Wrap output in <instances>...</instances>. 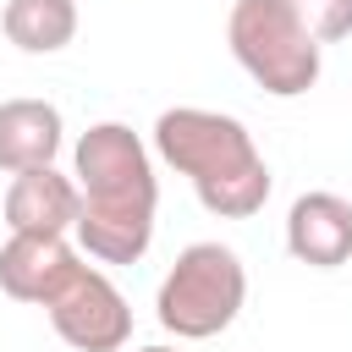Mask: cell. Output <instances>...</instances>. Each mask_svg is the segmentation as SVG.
Listing matches in <instances>:
<instances>
[{
	"instance_id": "obj_7",
	"label": "cell",
	"mask_w": 352,
	"mask_h": 352,
	"mask_svg": "<svg viewBox=\"0 0 352 352\" xmlns=\"http://www.w3.org/2000/svg\"><path fill=\"white\" fill-rule=\"evenodd\" d=\"M82 220V187L55 165L22 170L6 187V226L11 236H66Z\"/></svg>"
},
{
	"instance_id": "obj_5",
	"label": "cell",
	"mask_w": 352,
	"mask_h": 352,
	"mask_svg": "<svg viewBox=\"0 0 352 352\" xmlns=\"http://www.w3.org/2000/svg\"><path fill=\"white\" fill-rule=\"evenodd\" d=\"M44 314H50L55 336L66 346H77V352H121L132 341V308H126V297L116 292V280L104 270H88V264L66 280V292Z\"/></svg>"
},
{
	"instance_id": "obj_8",
	"label": "cell",
	"mask_w": 352,
	"mask_h": 352,
	"mask_svg": "<svg viewBox=\"0 0 352 352\" xmlns=\"http://www.w3.org/2000/svg\"><path fill=\"white\" fill-rule=\"evenodd\" d=\"M286 253L308 270H341L352 258V204L341 192H302L286 209Z\"/></svg>"
},
{
	"instance_id": "obj_2",
	"label": "cell",
	"mask_w": 352,
	"mask_h": 352,
	"mask_svg": "<svg viewBox=\"0 0 352 352\" xmlns=\"http://www.w3.org/2000/svg\"><path fill=\"white\" fill-rule=\"evenodd\" d=\"M154 154L192 182L198 204L220 220H253L270 204V165L253 143V132L226 116V110H204V104H176L160 110L154 121Z\"/></svg>"
},
{
	"instance_id": "obj_6",
	"label": "cell",
	"mask_w": 352,
	"mask_h": 352,
	"mask_svg": "<svg viewBox=\"0 0 352 352\" xmlns=\"http://www.w3.org/2000/svg\"><path fill=\"white\" fill-rule=\"evenodd\" d=\"M77 270H82V258L66 236H6V248H0V292L11 302L50 308Z\"/></svg>"
},
{
	"instance_id": "obj_11",
	"label": "cell",
	"mask_w": 352,
	"mask_h": 352,
	"mask_svg": "<svg viewBox=\"0 0 352 352\" xmlns=\"http://www.w3.org/2000/svg\"><path fill=\"white\" fill-rule=\"evenodd\" d=\"M297 11L319 44H341L352 33V0H297Z\"/></svg>"
},
{
	"instance_id": "obj_1",
	"label": "cell",
	"mask_w": 352,
	"mask_h": 352,
	"mask_svg": "<svg viewBox=\"0 0 352 352\" xmlns=\"http://www.w3.org/2000/svg\"><path fill=\"white\" fill-rule=\"evenodd\" d=\"M72 176L82 187L77 248L99 264H138L154 242L160 182L148 143L126 121H94L72 148Z\"/></svg>"
},
{
	"instance_id": "obj_12",
	"label": "cell",
	"mask_w": 352,
	"mask_h": 352,
	"mask_svg": "<svg viewBox=\"0 0 352 352\" xmlns=\"http://www.w3.org/2000/svg\"><path fill=\"white\" fill-rule=\"evenodd\" d=\"M138 352H176V346H138Z\"/></svg>"
},
{
	"instance_id": "obj_9",
	"label": "cell",
	"mask_w": 352,
	"mask_h": 352,
	"mask_svg": "<svg viewBox=\"0 0 352 352\" xmlns=\"http://www.w3.org/2000/svg\"><path fill=\"white\" fill-rule=\"evenodd\" d=\"M66 143V121L50 99H6L0 104V170L22 176L38 165H55Z\"/></svg>"
},
{
	"instance_id": "obj_10",
	"label": "cell",
	"mask_w": 352,
	"mask_h": 352,
	"mask_svg": "<svg viewBox=\"0 0 352 352\" xmlns=\"http://www.w3.org/2000/svg\"><path fill=\"white\" fill-rule=\"evenodd\" d=\"M0 28L22 55H55L77 38V0H6Z\"/></svg>"
},
{
	"instance_id": "obj_3",
	"label": "cell",
	"mask_w": 352,
	"mask_h": 352,
	"mask_svg": "<svg viewBox=\"0 0 352 352\" xmlns=\"http://www.w3.org/2000/svg\"><path fill=\"white\" fill-rule=\"evenodd\" d=\"M226 44L236 66L275 99L308 94L324 66V44L308 33L297 0H236L226 16Z\"/></svg>"
},
{
	"instance_id": "obj_4",
	"label": "cell",
	"mask_w": 352,
	"mask_h": 352,
	"mask_svg": "<svg viewBox=\"0 0 352 352\" xmlns=\"http://www.w3.org/2000/svg\"><path fill=\"white\" fill-rule=\"evenodd\" d=\"M248 302V270L226 242H187L154 292V314L176 341H209L231 330Z\"/></svg>"
}]
</instances>
